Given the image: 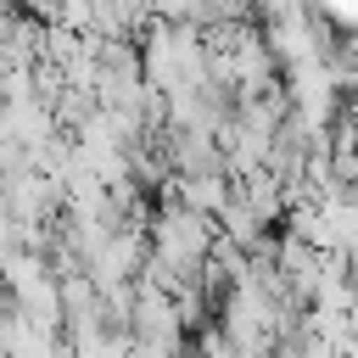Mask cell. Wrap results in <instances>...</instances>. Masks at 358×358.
I'll return each instance as SVG.
<instances>
[{
    "mask_svg": "<svg viewBox=\"0 0 358 358\" xmlns=\"http://www.w3.org/2000/svg\"><path fill=\"white\" fill-rule=\"evenodd\" d=\"M324 22H341V28H358V6H330V11H319Z\"/></svg>",
    "mask_w": 358,
    "mask_h": 358,
    "instance_id": "obj_1",
    "label": "cell"
}]
</instances>
